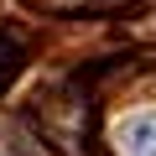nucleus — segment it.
Masks as SVG:
<instances>
[{"instance_id": "nucleus-1", "label": "nucleus", "mask_w": 156, "mask_h": 156, "mask_svg": "<svg viewBox=\"0 0 156 156\" xmlns=\"http://www.w3.org/2000/svg\"><path fill=\"white\" fill-rule=\"evenodd\" d=\"M42 16H109V11H130L135 0H26Z\"/></svg>"}, {"instance_id": "nucleus-2", "label": "nucleus", "mask_w": 156, "mask_h": 156, "mask_svg": "<svg viewBox=\"0 0 156 156\" xmlns=\"http://www.w3.org/2000/svg\"><path fill=\"white\" fill-rule=\"evenodd\" d=\"M21 68H26V47H21V37H16L11 26H0V94L21 78Z\"/></svg>"}, {"instance_id": "nucleus-3", "label": "nucleus", "mask_w": 156, "mask_h": 156, "mask_svg": "<svg viewBox=\"0 0 156 156\" xmlns=\"http://www.w3.org/2000/svg\"><path fill=\"white\" fill-rule=\"evenodd\" d=\"M125 156H156V115H140L125 125Z\"/></svg>"}]
</instances>
